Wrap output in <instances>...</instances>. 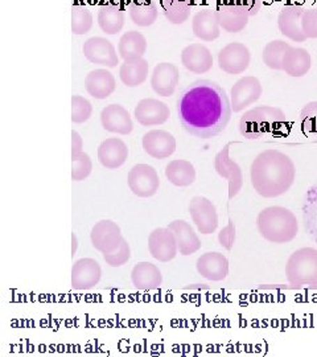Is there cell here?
I'll return each mask as SVG.
<instances>
[{
  "label": "cell",
  "instance_id": "cell-9",
  "mask_svg": "<svg viewBox=\"0 0 317 357\" xmlns=\"http://www.w3.org/2000/svg\"><path fill=\"white\" fill-rule=\"evenodd\" d=\"M218 66L228 75H241L252 63V53L242 43H230L218 53Z\"/></svg>",
  "mask_w": 317,
  "mask_h": 357
},
{
  "label": "cell",
  "instance_id": "cell-7",
  "mask_svg": "<svg viewBox=\"0 0 317 357\" xmlns=\"http://www.w3.org/2000/svg\"><path fill=\"white\" fill-rule=\"evenodd\" d=\"M263 93L261 81L254 76L240 78L230 90V103L233 113H241L256 102Z\"/></svg>",
  "mask_w": 317,
  "mask_h": 357
},
{
  "label": "cell",
  "instance_id": "cell-43",
  "mask_svg": "<svg viewBox=\"0 0 317 357\" xmlns=\"http://www.w3.org/2000/svg\"><path fill=\"white\" fill-rule=\"evenodd\" d=\"M218 241L226 250L233 249V245L235 243V224L231 218L229 220L228 225L218 233Z\"/></svg>",
  "mask_w": 317,
  "mask_h": 357
},
{
  "label": "cell",
  "instance_id": "cell-34",
  "mask_svg": "<svg viewBox=\"0 0 317 357\" xmlns=\"http://www.w3.org/2000/svg\"><path fill=\"white\" fill-rule=\"evenodd\" d=\"M165 17L172 24H183L190 19L197 0H160Z\"/></svg>",
  "mask_w": 317,
  "mask_h": 357
},
{
  "label": "cell",
  "instance_id": "cell-36",
  "mask_svg": "<svg viewBox=\"0 0 317 357\" xmlns=\"http://www.w3.org/2000/svg\"><path fill=\"white\" fill-rule=\"evenodd\" d=\"M291 45L283 40H274L268 43L262 54V60L267 68L272 70H283V59Z\"/></svg>",
  "mask_w": 317,
  "mask_h": 357
},
{
  "label": "cell",
  "instance_id": "cell-6",
  "mask_svg": "<svg viewBox=\"0 0 317 357\" xmlns=\"http://www.w3.org/2000/svg\"><path fill=\"white\" fill-rule=\"evenodd\" d=\"M130 191L138 197H153L159 191L160 178L157 171L150 165H135L127 176Z\"/></svg>",
  "mask_w": 317,
  "mask_h": 357
},
{
  "label": "cell",
  "instance_id": "cell-37",
  "mask_svg": "<svg viewBox=\"0 0 317 357\" xmlns=\"http://www.w3.org/2000/svg\"><path fill=\"white\" fill-rule=\"evenodd\" d=\"M93 26V15L84 6L73 4L72 7V32L75 35H85Z\"/></svg>",
  "mask_w": 317,
  "mask_h": 357
},
{
  "label": "cell",
  "instance_id": "cell-35",
  "mask_svg": "<svg viewBox=\"0 0 317 357\" xmlns=\"http://www.w3.org/2000/svg\"><path fill=\"white\" fill-rule=\"evenodd\" d=\"M303 217L305 230L308 231L311 238L317 243V183L305 195Z\"/></svg>",
  "mask_w": 317,
  "mask_h": 357
},
{
  "label": "cell",
  "instance_id": "cell-47",
  "mask_svg": "<svg viewBox=\"0 0 317 357\" xmlns=\"http://www.w3.org/2000/svg\"><path fill=\"white\" fill-rule=\"evenodd\" d=\"M194 289H196V290H208L209 287H208L206 284H197V287H194V284H193V286H190V287H187L185 290H194Z\"/></svg>",
  "mask_w": 317,
  "mask_h": 357
},
{
  "label": "cell",
  "instance_id": "cell-26",
  "mask_svg": "<svg viewBox=\"0 0 317 357\" xmlns=\"http://www.w3.org/2000/svg\"><path fill=\"white\" fill-rule=\"evenodd\" d=\"M175 233L178 241V252L181 255H194L201 249V240L190 224L184 220H176L168 225Z\"/></svg>",
  "mask_w": 317,
  "mask_h": 357
},
{
  "label": "cell",
  "instance_id": "cell-29",
  "mask_svg": "<svg viewBox=\"0 0 317 357\" xmlns=\"http://www.w3.org/2000/svg\"><path fill=\"white\" fill-rule=\"evenodd\" d=\"M150 72V64L147 60L141 59H132V60H125V63L121 65L119 69V77L123 85L128 88H137L141 85Z\"/></svg>",
  "mask_w": 317,
  "mask_h": 357
},
{
  "label": "cell",
  "instance_id": "cell-30",
  "mask_svg": "<svg viewBox=\"0 0 317 357\" xmlns=\"http://www.w3.org/2000/svg\"><path fill=\"white\" fill-rule=\"evenodd\" d=\"M98 26L106 35H116L125 26V13L123 10L113 4H103L98 13Z\"/></svg>",
  "mask_w": 317,
  "mask_h": 357
},
{
  "label": "cell",
  "instance_id": "cell-14",
  "mask_svg": "<svg viewBox=\"0 0 317 357\" xmlns=\"http://www.w3.org/2000/svg\"><path fill=\"white\" fill-rule=\"evenodd\" d=\"M148 250L155 259L169 262L178 253V241L175 233L169 228H157L148 237Z\"/></svg>",
  "mask_w": 317,
  "mask_h": 357
},
{
  "label": "cell",
  "instance_id": "cell-46",
  "mask_svg": "<svg viewBox=\"0 0 317 357\" xmlns=\"http://www.w3.org/2000/svg\"><path fill=\"white\" fill-rule=\"evenodd\" d=\"M77 248H78V238L75 233H72V255H73V258L77 253Z\"/></svg>",
  "mask_w": 317,
  "mask_h": 357
},
{
  "label": "cell",
  "instance_id": "cell-12",
  "mask_svg": "<svg viewBox=\"0 0 317 357\" xmlns=\"http://www.w3.org/2000/svg\"><path fill=\"white\" fill-rule=\"evenodd\" d=\"M102 268L93 258H81L72 268V287L77 291H88L101 281Z\"/></svg>",
  "mask_w": 317,
  "mask_h": 357
},
{
  "label": "cell",
  "instance_id": "cell-22",
  "mask_svg": "<svg viewBox=\"0 0 317 357\" xmlns=\"http://www.w3.org/2000/svg\"><path fill=\"white\" fill-rule=\"evenodd\" d=\"M181 64L194 75H203L213 66V56L203 44H190L181 52Z\"/></svg>",
  "mask_w": 317,
  "mask_h": 357
},
{
  "label": "cell",
  "instance_id": "cell-3",
  "mask_svg": "<svg viewBox=\"0 0 317 357\" xmlns=\"http://www.w3.org/2000/svg\"><path fill=\"white\" fill-rule=\"evenodd\" d=\"M256 227L261 236L272 243H291L299 233L297 218L284 206H268L261 211Z\"/></svg>",
  "mask_w": 317,
  "mask_h": 357
},
{
  "label": "cell",
  "instance_id": "cell-45",
  "mask_svg": "<svg viewBox=\"0 0 317 357\" xmlns=\"http://www.w3.org/2000/svg\"><path fill=\"white\" fill-rule=\"evenodd\" d=\"M81 153H84V139L77 131L73 130L72 131V156Z\"/></svg>",
  "mask_w": 317,
  "mask_h": 357
},
{
  "label": "cell",
  "instance_id": "cell-33",
  "mask_svg": "<svg viewBox=\"0 0 317 357\" xmlns=\"http://www.w3.org/2000/svg\"><path fill=\"white\" fill-rule=\"evenodd\" d=\"M128 13L134 24L150 26L157 19V4L153 0H132L128 6Z\"/></svg>",
  "mask_w": 317,
  "mask_h": 357
},
{
  "label": "cell",
  "instance_id": "cell-5",
  "mask_svg": "<svg viewBox=\"0 0 317 357\" xmlns=\"http://www.w3.org/2000/svg\"><path fill=\"white\" fill-rule=\"evenodd\" d=\"M286 275L291 286H317V249L302 248L293 252L286 265Z\"/></svg>",
  "mask_w": 317,
  "mask_h": 357
},
{
  "label": "cell",
  "instance_id": "cell-10",
  "mask_svg": "<svg viewBox=\"0 0 317 357\" xmlns=\"http://www.w3.org/2000/svg\"><path fill=\"white\" fill-rule=\"evenodd\" d=\"M190 215L201 234H212L218 228L216 206L203 196H196L190 200Z\"/></svg>",
  "mask_w": 317,
  "mask_h": 357
},
{
  "label": "cell",
  "instance_id": "cell-41",
  "mask_svg": "<svg viewBox=\"0 0 317 357\" xmlns=\"http://www.w3.org/2000/svg\"><path fill=\"white\" fill-rule=\"evenodd\" d=\"M130 257H131L130 245L123 238V241L119 245V248L116 250L109 253V255H103V259L111 268H121V266L126 265L127 262L130 261Z\"/></svg>",
  "mask_w": 317,
  "mask_h": 357
},
{
  "label": "cell",
  "instance_id": "cell-4",
  "mask_svg": "<svg viewBox=\"0 0 317 357\" xmlns=\"http://www.w3.org/2000/svg\"><path fill=\"white\" fill-rule=\"evenodd\" d=\"M286 121V114L274 106H256L240 119V132L246 139H261L274 134Z\"/></svg>",
  "mask_w": 317,
  "mask_h": 357
},
{
  "label": "cell",
  "instance_id": "cell-27",
  "mask_svg": "<svg viewBox=\"0 0 317 357\" xmlns=\"http://www.w3.org/2000/svg\"><path fill=\"white\" fill-rule=\"evenodd\" d=\"M192 29L194 36L203 41H215L221 33V26L212 10H201L196 13L192 20Z\"/></svg>",
  "mask_w": 317,
  "mask_h": 357
},
{
  "label": "cell",
  "instance_id": "cell-32",
  "mask_svg": "<svg viewBox=\"0 0 317 357\" xmlns=\"http://www.w3.org/2000/svg\"><path fill=\"white\" fill-rule=\"evenodd\" d=\"M165 176L176 187H190L196 181V169L188 160L176 159L165 167Z\"/></svg>",
  "mask_w": 317,
  "mask_h": 357
},
{
  "label": "cell",
  "instance_id": "cell-44",
  "mask_svg": "<svg viewBox=\"0 0 317 357\" xmlns=\"http://www.w3.org/2000/svg\"><path fill=\"white\" fill-rule=\"evenodd\" d=\"M235 4H238L243 10H246L250 16H255L259 13L262 1L261 0H233Z\"/></svg>",
  "mask_w": 317,
  "mask_h": 357
},
{
  "label": "cell",
  "instance_id": "cell-28",
  "mask_svg": "<svg viewBox=\"0 0 317 357\" xmlns=\"http://www.w3.org/2000/svg\"><path fill=\"white\" fill-rule=\"evenodd\" d=\"M312 66V57L304 48L291 47L283 59V72L293 78L304 77Z\"/></svg>",
  "mask_w": 317,
  "mask_h": 357
},
{
  "label": "cell",
  "instance_id": "cell-21",
  "mask_svg": "<svg viewBox=\"0 0 317 357\" xmlns=\"http://www.w3.org/2000/svg\"><path fill=\"white\" fill-rule=\"evenodd\" d=\"M196 268L205 280L212 282L224 281L229 275L228 258L218 252L205 253L197 259Z\"/></svg>",
  "mask_w": 317,
  "mask_h": 357
},
{
  "label": "cell",
  "instance_id": "cell-11",
  "mask_svg": "<svg viewBox=\"0 0 317 357\" xmlns=\"http://www.w3.org/2000/svg\"><path fill=\"white\" fill-rule=\"evenodd\" d=\"M230 144L228 143L215 159V168L221 178H226L229 183V200L235 197L243 187V174L241 167L230 158Z\"/></svg>",
  "mask_w": 317,
  "mask_h": 357
},
{
  "label": "cell",
  "instance_id": "cell-15",
  "mask_svg": "<svg viewBox=\"0 0 317 357\" xmlns=\"http://www.w3.org/2000/svg\"><path fill=\"white\" fill-rule=\"evenodd\" d=\"M143 150L153 159L163 160L176 151L175 137L165 130H151L143 135Z\"/></svg>",
  "mask_w": 317,
  "mask_h": 357
},
{
  "label": "cell",
  "instance_id": "cell-20",
  "mask_svg": "<svg viewBox=\"0 0 317 357\" xmlns=\"http://www.w3.org/2000/svg\"><path fill=\"white\" fill-rule=\"evenodd\" d=\"M102 128L109 132L128 135L134 130L131 115L122 105H109L101 112Z\"/></svg>",
  "mask_w": 317,
  "mask_h": 357
},
{
  "label": "cell",
  "instance_id": "cell-2",
  "mask_svg": "<svg viewBox=\"0 0 317 357\" xmlns=\"http://www.w3.org/2000/svg\"><path fill=\"white\" fill-rule=\"evenodd\" d=\"M296 178V168L291 158L278 150H266L259 153L250 167V178L255 192L272 199L284 195Z\"/></svg>",
  "mask_w": 317,
  "mask_h": 357
},
{
  "label": "cell",
  "instance_id": "cell-16",
  "mask_svg": "<svg viewBox=\"0 0 317 357\" xmlns=\"http://www.w3.org/2000/svg\"><path fill=\"white\" fill-rule=\"evenodd\" d=\"M169 107L167 103L155 98H144L138 102L134 110V116L141 126L153 128L160 126L169 119Z\"/></svg>",
  "mask_w": 317,
  "mask_h": 357
},
{
  "label": "cell",
  "instance_id": "cell-19",
  "mask_svg": "<svg viewBox=\"0 0 317 357\" xmlns=\"http://www.w3.org/2000/svg\"><path fill=\"white\" fill-rule=\"evenodd\" d=\"M180 81L178 68L172 63H160L153 69L151 77V88L157 96H173Z\"/></svg>",
  "mask_w": 317,
  "mask_h": 357
},
{
  "label": "cell",
  "instance_id": "cell-31",
  "mask_svg": "<svg viewBox=\"0 0 317 357\" xmlns=\"http://www.w3.org/2000/svg\"><path fill=\"white\" fill-rule=\"evenodd\" d=\"M147 51V40L138 32L130 31L126 32L118 44V53L119 57L123 60H132V59H141Z\"/></svg>",
  "mask_w": 317,
  "mask_h": 357
},
{
  "label": "cell",
  "instance_id": "cell-42",
  "mask_svg": "<svg viewBox=\"0 0 317 357\" xmlns=\"http://www.w3.org/2000/svg\"><path fill=\"white\" fill-rule=\"evenodd\" d=\"M302 29L307 38H317V8H305L302 15Z\"/></svg>",
  "mask_w": 317,
  "mask_h": 357
},
{
  "label": "cell",
  "instance_id": "cell-8",
  "mask_svg": "<svg viewBox=\"0 0 317 357\" xmlns=\"http://www.w3.org/2000/svg\"><path fill=\"white\" fill-rule=\"evenodd\" d=\"M123 238L125 237L122 236L119 225L111 220H102L97 222L90 233L91 245L102 255H109L116 250Z\"/></svg>",
  "mask_w": 317,
  "mask_h": 357
},
{
  "label": "cell",
  "instance_id": "cell-25",
  "mask_svg": "<svg viewBox=\"0 0 317 357\" xmlns=\"http://www.w3.org/2000/svg\"><path fill=\"white\" fill-rule=\"evenodd\" d=\"M85 88L93 98L106 100L116 89V81L113 73L107 69H95L85 78Z\"/></svg>",
  "mask_w": 317,
  "mask_h": 357
},
{
  "label": "cell",
  "instance_id": "cell-17",
  "mask_svg": "<svg viewBox=\"0 0 317 357\" xmlns=\"http://www.w3.org/2000/svg\"><path fill=\"white\" fill-rule=\"evenodd\" d=\"M215 13L221 28L229 33H238L243 31L250 17L247 11L235 4L233 0L219 4L215 10Z\"/></svg>",
  "mask_w": 317,
  "mask_h": 357
},
{
  "label": "cell",
  "instance_id": "cell-13",
  "mask_svg": "<svg viewBox=\"0 0 317 357\" xmlns=\"http://www.w3.org/2000/svg\"><path fill=\"white\" fill-rule=\"evenodd\" d=\"M82 51L91 64L102 65L106 68H116L119 56L111 41L105 38H90L85 41Z\"/></svg>",
  "mask_w": 317,
  "mask_h": 357
},
{
  "label": "cell",
  "instance_id": "cell-23",
  "mask_svg": "<svg viewBox=\"0 0 317 357\" xmlns=\"http://www.w3.org/2000/svg\"><path fill=\"white\" fill-rule=\"evenodd\" d=\"M128 147L119 138H107L98 147V160L107 169H116L126 163Z\"/></svg>",
  "mask_w": 317,
  "mask_h": 357
},
{
  "label": "cell",
  "instance_id": "cell-38",
  "mask_svg": "<svg viewBox=\"0 0 317 357\" xmlns=\"http://www.w3.org/2000/svg\"><path fill=\"white\" fill-rule=\"evenodd\" d=\"M300 128L308 137H317V101L305 105L300 112Z\"/></svg>",
  "mask_w": 317,
  "mask_h": 357
},
{
  "label": "cell",
  "instance_id": "cell-24",
  "mask_svg": "<svg viewBox=\"0 0 317 357\" xmlns=\"http://www.w3.org/2000/svg\"><path fill=\"white\" fill-rule=\"evenodd\" d=\"M131 281L139 291L157 290L163 283L160 268L151 262H139L131 271Z\"/></svg>",
  "mask_w": 317,
  "mask_h": 357
},
{
  "label": "cell",
  "instance_id": "cell-18",
  "mask_svg": "<svg viewBox=\"0 0 317 357\" xmlns=\"http://www.w3.org/2000/svg\"><path fill=\"white\" fill-rule=\"evenodd\" d=\"M304 7L299 4H287L281 8L278 16L280 33L295 43H304L307 38L302 29V15Z\"/></svg>",
  "mask_w": 317,
  "mask_h": 357
},
{
  "label": "cell",
  "instance_id": "cell-39",
  "mask_svg": "<svg viewBox=\"0 0 317 357\" xmlns=\"http://www.w3.org/2000/svg\"><path fill=\"white\" fill-rule=\"evenodd\" d=\"M93 171V162L86 153L72 156V180L82 181L90 176Z\"/></svg>",
  "mask_w": 317,
  "mask_h": 357
},
{
  "label": "cell",
  "instance_id": "cell-1",
  "mask_svg": "<svg viewBox=\"0 0 317 357\" xmlns=\"http://www.w3.org/2000/svg\"><path fill=\"white\" fill-rule=\"evenodd\" d=\"M226 90L210 79H197L183 90L178 118L184 130L201 139L221 134L231 118Z\"/></svg>",
  "mask_w": 317,
  "mask_h": 357
},
{
  "label": "cell",
  "instance_id": "cell-40",
  "mask_svg": "<svg viewBox=\"0 0 317 357\" xmlns=\"http://www.w3.org/2000/svg\"><path fill=\"white\" fill-rule=\"evenodd\" d=\"M93 114V105L89 100L82 96L72 97V122L73 123H84L89 121Z\"/></svg>",
  "mask_w": 317,
  "mask_h": 357
}]
</instances>
